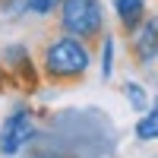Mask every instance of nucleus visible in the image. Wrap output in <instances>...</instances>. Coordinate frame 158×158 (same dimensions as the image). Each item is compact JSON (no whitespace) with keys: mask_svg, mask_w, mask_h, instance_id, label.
<instances>
[{"mask_svg":"<svg viewBox=\"0 0 158 158\" xmlns=\"http://www.w3.org/2000/svg\"><path fill=\"white\" fill-rule=\"evenodd\" d=\"M92 67V54H89V44L76 35H57L54 41H48L44 54H41V70L51 82L57 85H70L79 82Z\"/></svg>","mask_w":158,"mask_h":158,"instance_id":"f257e3e1","label":"nucleus"},{"mask_svg":"<svg viewBox=\"0 0 158 158\" xmlns=\"http://www.w3.org/2000/svg\"><path fill=\"white\" fill-rule=\"evenodd\" d=\"M60 25L67 35H76L82 41H95L104 32L101 0H60Z\"/></svg>","mask_w":158,"mask_h":158,"instance_id":"f03ea898","label":"nucleus"},{"mask_svg":"<svg viewBox=\"0 0 158 158\" xmlns=\"http://www.w3.org/2000/svg\"><path fill=\"white\" fill-rule=\"evenodd\" d=\"M35 133H38L35 114L29 108H16L3 120V127H0V152H3V155H16L25 142L35 139Z\"/></svg>","mask_w":158,"mask_h":158,"instance_id":"7ed1b4c3","label":"nucleus"},{"mask_svg":"<svg viewBox=\"0 0 158 158\" xmlns=\"http://www.w3.org/2000/svg\"><path fill=\"white\" fill-rule=\"evenodd\" d=\"M130 51L139 63H149L158 57V16H146L130 32Z\"/></svg>","mask_w":158,"mask_h":158,"instance_id":"20e7f679","label":"nucleus"},{"mask_svg":"<svg viewBox=\"0 0 158 158\" xmlns=\"http://www.w3.org/2000/svg\"><path fill=\"white\" fill-rule=\"evenodd\" d=\"M6 67L16 73V76H25V85H35L38 82V73H35V67H32V60H29V51H25L22 44H13V48H6Z\"/></svg>","mask_w":158,"mask_h":158,"instance_id":"39448f33","label":"nucleus"},{"mask_svg":"<svg viewBox=\"0 0 158 158\" xmlns=\"http://www.w3.org/2000/svg\"><path fill=\"white\" fill-rule=\"evenodd\" d=\"M114 10H117V19H120V25L127 32H133L146 19V0H114Z\"/></svg>","mask_w":158,"mask_h":158,"instance_id":"423d86ee","label":"nucleus"},{"mask_svg":"<svg viewBox=\"0 0 158 158\" xmlns=\"http://www.w3.org/2000/svg\"><path fill=\"white\" fill-rule=\"evenodd\" d=\"M136 139H139V142L158 139V98L152 101V108H146L142 117L136 120Z\"/></svg>","mask_w":158,"mask_h":158,"instance_id":"0eeeda50","label":"nucleus"},{"mask_svg":"<svg viewBox=\"0 0 158 158\" xmlns=\"http://www.w3.org/2000/svg\"><path fill=\"white\" fill-rule=\"evenodd\" d=\"M123 92H127V101H130V108H133L136 114H142V111L149 108V95H146V89H142V85L127 82V85H123Z\"/></svg>","mask_w":158,"mask_h":158,"instance_id":"6e6552de","label":"nucleus"},{"mask_svg":"<svg viewBox=\"0 0 158 158\" xmlns=\"http://www.w3.org/2000/svg\"><path fill=\"white\" fill-rule=\"evenodd\" d=\"M111 73H114V38L108 35L101 41V76L111 79Z\"/></svg>","mask_w":158,"mask_h":158,"instance_id":"1a4fd4ad","label":"nucleus"},{"mask_svg":"<svg viewBox=\"0 0 158 158\" xmlns=\"http://www.w3.org/2000/svg\"><path fill=\"white\" fill-rule=\"evenodd\" d=\"M25 3H29V10L38 13V16H51V13L60 6V0H25Z\"/></svg>","mask_w":158,"mask_h":158,"instance_id":"9d476101","label":"nucleus"}]
</instances>
